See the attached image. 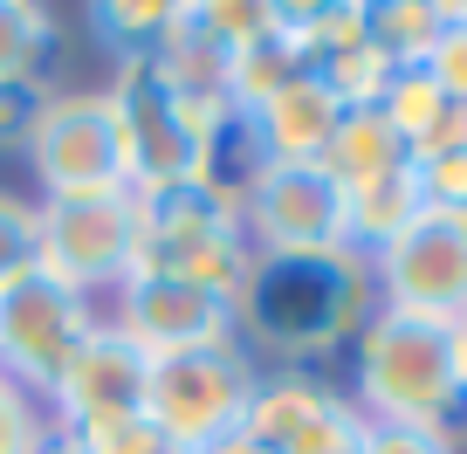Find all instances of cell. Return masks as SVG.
<instances>
[{
    "label": "cell",
    "mask_w": 467,
    "mask_h": 454,
    "mask_svg": "<svg viewBox=\"0 0 467 454\" xmlns=\"http://www.w3.org/2000/svg\"><path fill=\"white\" fill-rule=\"evenodd\" d=\"M371 310H379V290L365 255H254L234 296V337L254 365L275 358V365L317 372V358L350 352Z\"/></svg>",
    "instance_id": "cell-1"
},
{
    "label": "cell",
    "mask_w": 467,
    "mask_h": 454,
    "mask_svg": "<svg viewBox=\"0 0 467 454\" xmlns=\"http://www.w3.org/2000/svg\"><path fill=\"white\" fill-rule=\"evenodd\" d=\"M350 406L365 420L440 427L461 448L467 393H461V365H453V323L379 303L365 331L350 337Z\"/></svg>",
    "instance_id": "cell-2"
},
{
    "label": "cell",
    "mask_w": 467,
    "mask_h": 454,
    "mask_svg": "<svg viewBox=\"0 0 467 454\" xmlns=\"http://www.w3.org/2000/svg\"><path fill=\"white\" fill-rule=\"evenodd\" d=\"M117 118V152H124V186L138 200H165L206 179L213 145L234 132V103H206V97H179L151 62H117L103 76Z\"/></svg>",
    "instance_id": "cell-3"
},
{
    "label": "cell",
    "mask_w": 467,
    "mask_h": 454,
    "mask_svg": "<svg viewBox=\"0 0 467 454\" xmlns=\"http://www.w3.org/2000/svg\"><path fill=\"white\" fill-rule=\"evenodd\" d=\"M28 173L35 200H89V193H131L124 186V152L103 83H48L28 132Z\"/></svg>",
    "instance_id": "cell-4"
},
{
    "label": "cell",
    "mask_w": 467,
    "mask_h": 454,
    "mask_svg": "<svg viewBox=\"0 0 467 454\" xmlns=\"http://www.w3.org/2000/svg\"><path fill=\"white\" fill-rule=\"evenodd\" d=\"M145 200L138 193H89V200H35V269L56 276L62 290L103 296L131 276Z\"/></svg>",
    "instance_id": "cell-5"
},
{
    "label": "cell",
    "mask_w": 467,
    "mask_h": 454,
    "mask_svg": "<svg viewBox=\"0 0 467 454\" xmlns=\"http://www.w3.org/2000/svg\"><path fill=\"white\" fill-rule=\"evenodd\" d=\"M151 276H179V282H200L213 296H241L254 269V241L241 227L234 206H220L213 193L186 186V193H165V200H145V227H138V262Z\"/></svg>",
    "instance_id": "cell-6"
},
{
    "label": "cell",
    "mask_w": 467,
    "mask_h": 454,
    "mask_svg": "<svg viewBox=\"0 0 467 454\" xmlns=\"http://www.w3.org/2000/svg\"><path fill=\"white\" fill-rule=\"evenodd\" d=\"M254 365L241 344H200V352H165L145 365V420L165 427L179 448H213L220 434L248 420V399H254Z\"/></svg>",
    "instance_id": "cell-7"
},
{
    "label": "cell",
    "mask_w": 467,
    "mask_h": 454,
    "mask_svg": "<svg viewBox=\"0 0 467 454\" xmlns=\"http://www.w3.org/2000/svg\"><path fill=\"white\" fill-rule=\"evenodd\" d=\"M97 323H103V310L89 296L62 290L56 276H42V269L15 276L0 290V379L42 399Z\"/></svg>",
    "instance_id": "cell-8"
},
{
    "label": "cell",
    "mask_w": 467,
    "mask_h": 454,
    "mask_svg": "<svg viewBox=\"0 0 467 454\" xmlns=\"http://www.w3.org/2000/svg\"><path fill=\"white\" fill-rule=\"evenodd\" d=\"M371 290L385 310L453 323L467 310V214L426 206L406 235L371 255Z\"/></svg>",
    "instance_id": "cell-9"
},
{
    "label": "cell",
    "mask_w": 467,
    "mask_h": 454,
    "mask_svg": "<svg viewBox=\"0 0 467 454\" xmlns=\"http://www.w3.org/2000/svg\"><path fill=\"white\" fill-rule=\"evenodd\" d=\"M97 310H103V323H110L117 337H131L145 358L200 352V344H241L227 296L200 290V282H179V276H151V269H131Z\"/></svg>",
    "instance_id": "cell-10"
},
{
    "label": "cell",
    "mask_w": 467,
    "mask_h": 454,
    "mask_svg": "<svg viewBox=\"0 0 467 454\" xmlns=\"http://www.w3.org/2000/svg\"><path fill=\"white\" fill-rule=\"evenodd\" d=\"M145 365L151 358L138 352L131 337H117L110 323L76 344V358L56 372V385L42 393V420L69 440H89L117 420H138L145 413Z\"/></svg>",
    "instance_id": "cell-11"
},
{
    "label": "cell",
    "mask_w": 467,
    "mask_h": 454,
    "mask_svg": "<svg viewBox=\"0 0 467 454\" xmlns=\"http://www.w3.org/2000/svg\"><path fill=\"white\" fill-rule=\"evenodd\" d=\"M241 427L275 454H358V440H365V413L350 406L344 385L296 365H262Z\"/></svg>",
    "instance_id": "cell-12"
},
{
    "label": "cell",
    "mask_w": 467,
    "mask_h": 454,
    "mask_svg": "<svg viewBox=\"0 0 467 454\" xmlns=\"http://www.w3.org/2000/svg\"><path fill=\"white\" fill-rule=\"evenodd\" d=\"M241 227L254 255H337L344 248V193L323 165H254L241 193Z\"/></svg>",
    "instance_id": "cell-13"
},
{
    "label": "cell",
    "mask_w": 467,
    "mask_h": 454,
    "mask_svg": "<svg viewBox=\"0 0 467 454\" xmlns=\"http://www.w3.org/2000/svg\"><path fill=\"white\" fill-rule=\"evenodd\" d=\"M337 118H344L337 90L323 76H296L268 103H254L241 124H248V145H254L262 165H317L330 132H337Z\"/></svg>",
    "instance_id": "cell-14"
},
{
    "label": "cell",
    "mask_w": 467,
    "mask_h": 454,
    "mask_svg": "<svg viewBox=\"0 0 467 454\" xmlns=\"http://www.w3.org/2000/svg\"><path fill=\"white\" fill-rule=\"evenodd\" d=\"M317 165L330 173L337 193H358V186H371V179L406 173L412 152H406V138L385 124L379 103H365V111H344V118H337V132H330V145H323Z\"/></svg>",
    "instance_id": "cell-15"
},
{
    "label": "cell",
    "mask_w": 467,
    "mask_h": 454,
    "mask_svg": "<svg viewBox=\"0 0 467 454\" xmlns=\"http://www.w3.org/2000/svg\"><path fill=\"white\" fill-rule=\"evenodd\" d=\"M296 76H309V56H303V35L289 21V0H275V28H262L254 42H241L227 56V103L248 118L254 103H268Z\"/></svg>",
    "instance_id": "cell-16"
},
{
    "label": "cell",
    "mask_w": 467,
    "mask_h": 454,
    "mask_svg": "<svg viewBox=\"0 0 467 454\" xmlns=\"http://www.w3.org/2000/svg\"><path fill=\"white\" fill-rule=\"evenodd\" d=\"M420 214H426V200H420L412 165H406V173H392V179H371V186L344 193V248L371 262V255H379L385 241H399Z\"/></svg>",
    "instance_id": "cell-17"
},
{
    "label": "cell",
    "mask_w": 467,
    "mask_h": 454,
    "mask_svg": "<svg viewBox=\"0 0 467 454\" xmlns=\"http://www.w3.org/2000/svg\"><path fill=\"white\" fill-rule=\"evenodd\" d=\"M62 21L42 0H0V90L7 83H48Z\"/></svg>",
    "instance_id": "cell-18"
},
{
    "label": "cell",
    "mask_w": 467,
    "mask_h": 454,
    "mask_svg": "<svg viewBox=\"0 0 467 454\" xmlns=\"http://www.w3.org/2000/svg\"><path fill=\"white\" fill-rule=\"evenodd\" d=\"M172 7L179 0H97V7H89V42L110 56V69L117 62H145L151 48H159Z\"/></svg>",
    "instance_id": "cell-19"
},
{
    "label": "cell",
    "mask_w": 467,
    "mask_h": 454,
    "mask_svg": "<svg viewBox=\"0 0 467 454\" xmlns=\"http://www.w3.org/2000/svg\"><path fill=\"white\" fill-rule=\"evenodd\" d=\"M447 7L453 0H371V42L385 48V62L392 69H420L426 48L440 42V28H447Z\"/></svg>",
    "instance_id": "cell-20"
},
{
    "label": "cell",
    "mask_w": 467,
    "mask_h": 454,
    "mask_svg": "<svg viewBox=\"0 0 467 454\" xmlns=\"http://www.w3.org/2000/svg\"><path fill=\"white\" fill-rule=\"evenodd\" d=\"M379 111H385V124L406 138V152H420L426 138L440 132V118H447V90H440L426 69H392V83H385Z\"/></svg>",
    "instance_id": "cell-21"
},
{
    "label": "cell",
    "mask_w": 467,
    "mask_h": 454,
    "mask_svg": "<svg viewBox=\"0 0 467 454\" xmlns=\"http://www.w3.org/2000/svg\"><path fill=\"white\" fill-rule=\"evenodd\" d=\"M192 15H200V28L213 35V42L241 48L262 28H275V0H192Z\"/></svg>",
    "instance_id": "cell-22"
},
{
    "label": "cell",
    "mask_w": 467,
    "mask_h": 454,
    "mask_svg": "<svg viewBox=\"0 0 467 454\" xmlns=\"http://www.w3.org/2000/svg\"><path fill=\"white\" fill-rule=\"evenodd\" d=\"M35 269V200L0 186V290Z\"/></svg>",
    "instance_id": "cell-23"
},
{
    "label": "cell",
    "mask_w": 467,
    "mask_h": 454,
    "mask_svg": "<svg viewBox=\"0 0 467 454\" xmlns=\"http://www.w3.org/2000/svg\"><path fill=\"white\" fill-rule=\"evenodd\" d=\"M420 69L447 90V103H467V7H461V0L447 7V28H440V42L426 48Z\"/></svg>",
    "instance_id": "cell-24"
},
{
    "label": "cell",
    "mask_w": 467,
    "mask_h": 454,
    "mask_svg": "<svg viewBox=\"0 0 467 454\" xmlns=\"http://www.w3.org/2000/svg\"><path fill=\"white\" fill-rule=\"evenodd\" d=\"M412 179H420L426 206L467 214V152H426V159H412Z\"/></svg>",
    "instance_id": "cell-25"
},
{
    "label": "cell",
    "mask_w": 467,
    "mask_h": 454,
    "mask_svg": "<svg viewBox=\"0 0 467 454\" xmlns=\"http://www.w3.org/2000/svg\"><path fill=\"white\" fill-rule=\"evenodd\" d=\"M42 434H48L42 399L0 379V454H35V448H42Z\"/></svg>",
    "instance_id": "cell-26"
},
{
    "label": "cell",
    "mask_w": 467,
    "mask_h": 454,
    "mask_svg": "<svg viewBox=\"0 0 467 454\" xmlns=\"http://www.w3.org/2000/svg\"><path fill=\"white\" fill-rule=\"evenodd\" d=\"M358 454H467V448H453V434H440V427L365 420V440H358Z\"/></svg>",
    "instance_id": "cell-27"
},
{
    "label": "cell",
    "mask_w": 467,
    "mask_h": 454,
    "mask_svg": "<svg viewBox=\"0 0 467 454\" xmlns=\"http://www.w3.org/2000/svg\"><path fill=\"white\" fill-rule=\"evenodd\" d=\"M83 454H192V448H179L165 427H151L145 413L138 420H117V427H103V434H89V440H76Z\"/></svg>",
    "instance_id": "cell-28"
},
{
    "label": "cell",
    "mask_w": 467,
    "mask_h": 454,
    "mask_svg": "<svg viewBox=\"0 0 467 454\" xmlns=\"http://www.w3.org/2000/svg\"><path fill=\"white\" fill-rule=\"evenodd\" d=\"M42 97H48V83H7V90H0V152H28V132H35Z\"/></svg>",
    "instance_id": "cell-29"
},
{
    "label": "cell",
    "mask_w": 467,
    "mask_h": 454,
    "mask_svg": "<svg viewBox=\"0 0 467 454\" xmlns=\"http://www.w3.org/2000/svg\"><path fill=\"white\" fill-rule=\"evenodd\" d=\"M200 454H275V448H268V440H254L248 427H234V434H220L213 448H200Z\"/></svg>",
    "instance_id": "cell-30"
},
{
    "label": "cell",
    "mask_w": 467,
    "mask_h": 454,
    "mask_svg": "<svg viewBox=\"0 0 467 454\" xmlns=\"http://www.w3.org/2000/svg\"><path fill=\"white\" fill-rule=\"evenodd\" d=\"M453 365H461V393H467V310L453 317Z\"/></svg>",
    "instance_id": "cell-31"
},
{
    "label": "cell",
    "mask_w": 467,
    "mask_h": 454,
    "mask_svg": "<svg viewBox=\"0 0 467 454\" xmlns=\"http://www.w3.org/2000/svg\"><path fill=\"white\" fill-rule=\"evenodd\" d=\"M35 454H83V448H76L69 434H56V427H48V434H42V448H35Z\"/></svg>",
    "instance_id": "cell-32"
},
{
    "label": "cell",
    "mask_w": 467,
    "mask_h": 454,
    "mask_svg": "<svg viewBox=\"0 0 467 454\" xmlns=\"http://www.w3.org/2000/svg\"><path fill=\"white\" fill-rule=\"evenodd\" d=\"M461 7H467V0H461Z\"/></svg>",
    "instance_id": "cell-33"
}]
</instances>
